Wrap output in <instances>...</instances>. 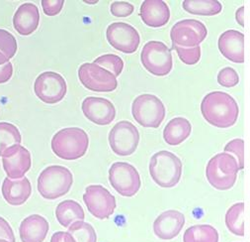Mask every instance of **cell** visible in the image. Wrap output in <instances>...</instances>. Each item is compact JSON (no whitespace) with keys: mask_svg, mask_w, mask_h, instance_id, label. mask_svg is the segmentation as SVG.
<instances>
[{"mask_svg":"<svg viewBox=\"0 0 250 242\" xmlns=\"http://www.w3.org/2000/svg\"><path fill=\"white\" fill-rule=\"evenodd\" d=\"M208 34L206 26L195 19H185L177 22L171 29L172 46L180 48H195L206 39Z\"/></svg>","mask_w":250,"mask_h":242,"instance_id":"cell-13","label":"cell"},{"mask_svg":"<svg viewBox=\"0 0 250 242\" xmlns=\"http://www.w3.org/2000/svg\"><path fill=\"white\" fill-rule=\"evenodd\" d=\"M243 14H244V6H241L239 7L237 10H236V13H235V19L237 21V23L240 25V26H244V18H243Z\"/></svg>","mask_w":250,"mask_h":242,"instance_id":"cell-40","label":"cell"},{"mask_svg":"<svg viewBox=\"0 0 250 242\" xmlns=\"http://www.w3.org/2000/svg\"><path fill=\"white\" fill-rule=\"evenodd\" d=\"M3 169L11 180H20L30 170L32 165L31 154L20 144L7 148L2 154Z\"/></svg>","mask_w":250,"mask_h":242,"instance_id":"cell-15","label":"cell"},{"mask_svg":"<svg viewBox=\"0 0 250 242\" xmlns=\"http://www.w3.org/2000/svg\"><path fill=\"white\" fill-rule=\"evenodd\" d=\"M1 193L10 206H22L28 200L32 194V186L28 178L24 177L20 180H11L8 177L4 179Z\"/></svg>","mask_w":250,"mask_h":242,"instance_id":"cell-21","label":"cell"},{"mask_svg":"<svg viewBox=\"0 0 250 242\" xmlns=\"http://www.w3.org/2000/svg\"><path fill=\"white\" fill-rule=\"evenodd\" d=\"M225 152L233 153L237 157V163L239 166V170L244 168V141L240 138L233 139L229 143H228L225 147Z\"/></svg>","mask_w":250,"mask_h":242,"instance_id":"cell-34","label":"cell"},{"mask_svg":"<svg viewBox=\"0 0 250 242\" xmlns=\"http://www.w3.org/2000/svg\"><path fill=\"white\" fill-rule=\"evenodd\" d=\"M51 145L53 152L59 158L68 161L77 160L86 154L89 137L81 128L68 127L57 132Z\"/></svg>","mask_w":250,"mask_h":242,"instance_id":"cell-2","label":"cell"},{"mask_svg":"<svg viewBox=\"0 0 250 242\" xmlns=\"http://www.w3.org/2000/svg\"><path fill=\"white\" fill-rule=\"evenodd\" d=\"M18 45L16 38L7 30L0 29V66H3L15 56Z\"/></svg>","mask_w":250,"mask_h":242,"instance_id":"cell-28","label":"cell"},{"mask_svg":"<svg viewBox=\"0 0 250 242\" xmlns=\"http://www.w3.org/2000/svg\"><path fill=\"white\" fill-rule=\"evenodd\" d=\"M243 213H244V204L237 203L231 206L226 215L227 227L231 233L237 236L244 235Z\"/></svg>","mask_w":250,"mask_h":242,"instance_id":"cell-27","label":"cell"},{"mask_svg":"<svg viewBox=\"0 0 250 242\" xmlns=\"http://www.w3.org/2000/svg\"><path fill=\"white\" fill-rule=\"evenodd\" d=\"M51 242H76V240L68 231H58L53 234Z\"/></svg>","mask_w":250,"mask_h":242,"instance_id":"cell-39","label":"cell"},{"mask_svg":"<svg viewBox=\"0 0 250 242\" xmlns=\"http://www.w3.org/2000/svg\"><path fill=\"white\" fill-rule=\"evenodd\" d=\"M238 171L239 166L233 156L220 153L209 161L206 168V176L212 187L220 191H227L234 186Z\"/></svg>","mask_w":250,"mask_h":242,"instance_id":"cell-5","label":"cell"},{"mask_svg":"<svg viewBox=\"0 0 250 242\" xmlns=\"http://www.w3.org/2000/svg\"><path fill=\"white\" fill-rule=\"evenodd\" d=\"M78 77L83 87L96 93H110L118 87L117 77L94 63L81 65L78 70Z\"/></svg>","mask_w":250,"mask_h":242,"instance_id":"cell-9","label":"cell"},{"mask_svg":"<svg viewBox=\"0 0 250 242\" xmlns=\"http://www.w3.org/2000/svg\"><path fill=\"white\" fill-rule=\"evenodd\" d=\"M81 109L88 120L101 126L109 125L116 117L114 104L103 97H86L82 102Z\"/></svg>","mask_w":250,"mask_h":242,"instance_id":"cell-16","label":"cell"},{"mask_svg":"<svg viewBox=\"0 0 250 242\" xmlns=\"http://www.w3.org/2000/svg\"><path fill=\"white\" fill-rule=\"evenodd\" d=\"M0 239L7 240L9 242H16L12 227L2 217H0Z\"/></svg>","mask_w":250,"mask_h":242,"instance_id":"cell-37","label":"cell"},{"mask_svg":"<svg viewBox=\"0 0 250 242\" xmlns=\"http://www.w3.org/2000/svg\"><path fill=\"white\" fill-rule=\"evenodd\" d=\"M149 174L159 187L173 188L181 179V160L169 151H159L150 159Z\"/></svg>","mask_w":250,"mask_h":242,"instance_id":"cell-3","label":"cell"},{"mask_svg":"<svg viewBox=\"0 0 250 242\" xmlns=\"http://www.w3.org/2000/svg\"><path fill=\"white\" fill-rule=\"evenodd\" d=\"M140 15L146 25L159 28L168 23L170 10L163 0H146L141 6Z\"/></svg>","mask_w":250,"mask_h":242,"instance_id":"cell-19","label":"cell"},{"mask_svg":"<svg viewBox=\"0 0 250 242\" xmlns=\"http://www.w3.org/2000/svg\"><path fill=\"white\" fill-rule=\"evenodd\" d=\"M222 55L233 63H244V35L236 30L224 32L218 42Z\"/></svg>","mask_w":250,"mask_h":242,"instance_id":"cell-18","label":"cell"},{"mask_svg":"<svg viewBox=\"0 0 250 242\" xmlns=\"http://www.w3.org/2000/svg\"><path fill=\"white\" fill-rule=\"evenodd\" d=\"M172 49L177 52L180 60L186 65H195L200 61L201 58V47L197 46L195 48H180L177 46H172Z\"/></svg>","mask_w":250,"mask_h":242,"instance_id":"cell-32","label":"cell"},{"mask_svg":"<svg viewBox=\"0 0 250 242\" xmlns=\"http://www.w3.org/2000/svg\"><path fill=\"white\" fill-rule=\"evenodd\" d=\"M109 182L118 194L126 197L134 196L142 186L138 170L126 162H116L111 166Z\"/></svg>","mask_w":250,"mask_h":242,"instance_id":"cell-8","label":"cell"},{"mask_svg":"<svg viewBox=\"0 0 250 242\" xmlns=\"http://www.w3.org/2000/svg\"><path fill=\"white\" fill-rule=\"evenodd\" d=\"M0 242H9L7 240H3V239H0Z\"/></svg>","mask_w":250,"mask_h":242,"instance_id":"cell-41","label":"cell"},{"mask_svg":"<svg viewBox=\"0 0 250 242\" xmlns=\"http://www.w3.org/2000/svg\"><path fill=\"white\" fill-rule=\"evenodd\" d=\"M73 184L72 173L63 166L53 165L42 171L38 178V192L46 199L54 200L66 194Z\"/></svg>","mask_w":250,"mask_h":242,"instance_id":"cell-4","label":"cell"},{"mask_svg":"<svg viewBox=\"0 0 250 242\" xmlns=\"http://www.w3.org/2000/svg\"><path fill=\"white\" fill-rule=\"evenodd\" d=\"M39 23V9L33 3H24L20 5L13 17V26L15 30L23 36H29L34 33L37 30Z\"/></svg>","mask_w":250,"mask_h":242,"instance_id":"cell-22","label":"cell"},{"mask_svg":"<svg viewBox=\"0 0 250 242\" xmlns=\"http://www.w3.org/2000/svg\"><path fill=\"white\" fill-rule=\"evenodd\" d=\"M191 130L192 126L189 120L184 117H175L164 128V141L171 146L179 145L190 136Z\"/></svg>","mask_w":250,"mask_h":242,"instance_id":"cell-23","label":"cell"},{"mask_svg":"<svg viewBox=\"0 0 250 242\" xmlns=\"http://www.w3.org/2000/svg\"><path fill=\"white\" fill-rule=\"evenodd\" d=\"M183 8L193 15L214 16L221 13L223 5L217 0H185Z\"/></svg>","mask_w":250,"mask_h":242,"instance_id":"cell-25","label":"cell"},{"mask_svg":"<svg viewBox=\"0 0 250 242\" xmlns=\"http://www.w3.org/2000/svg\"><path fill=\"white\" fill-rule=\"evenodd\" d=\"M132 113L143 127L158 128L165 118V106L155 96L145 94L139 96L132 104Z\"/></svg>","mask_w":250,"mask_h":242,"instance_id":"cell-6","label":"cell"},{"mask_svg":"<svg viewBox=\"0 0 250 242\" xmlns=\"http://www.w3.org/2000/svg\"><path fill=\"white\" fill-rule=\"evenodd\" d=\"M13 74V66L11 62L0 66V84H5L9 82Z\"/></svg>","mask_w":250,"mask_h":242,"instance_id":"cell-38","label":"cell"},{"mask_svg":"<svg viewBox=\"0 0 250 242\" xmlns=\"http://www.w3.org/2000/svg\"><path fill=\"white\" fill-rule=\"evenodd\" d=\"M110 10L112 15H114L115 17H128L133 14L135 7L129 2L116 1L111 4Z\"/></svg>","mask_w":250,"mask_h":242,"instance_id":"cell-35","label":"cell"},{"mask_svg":"<svg viewBox=\"0 0 250 242\" xmlns=\"http://www.w3.org/2000/svg\"><path fill=\"white\" fill-rule=\"evenodd\" d=\"M218 82L225 88H232L239 82V76L237 73L230 67L224 68L218 74Z\"/></svg>","mask_w":250,"mask_h":242,"instance_id":"cell-33","label":"cell"},{"mask_svg":"<svg viewBox=\"0 0 250 242\" xmlns=\"http://www.w3.org/2000/svg\"><path fill=\"white\" fill-rule=\"evenodd\" d=\"M36 96L45 103L56 104L62 101L67 91L65 79L58 73H42L35 80Z\"/></svg>","mask_w":250,"mask_h":242,"instance_id":"cell-11","label":"cell"},{"mask_svg":"<svg viewBox=\"0 0 250 242\" xmlns=\"http://www.w3.org/2000/svg\"><path fill=\"white\" fill-rule=\"evenodd\" d=\"M95 65L109 71L112 73L116 77L121 74L124 69V62L123 60L114 54H106L103 56L98 57L93 62Z\"/></svg>","mask_w":250,"mask_h":242,"instance_id":"cell-31","label":"cell"},{"mask_svg":"<svg viewBox=\"0 0 250 242\" xmlns=\"http://www.w3.org/2000/svg\"><path fill=\"white\" fill-rule=\"evenodd\" d=\"M83 201L88 212L98 219H107L115 212V196L101 185L88 186L83 194Z\"/></svg>","mask_w":250,"mask_h":242,"instance_id":"cell-12","label":"cell"},{"mask_svg":"<svg viewBox=\"0 0 250 242\" xmlns=\"http://www.w3.org/2000/svg\"><path fill=\"white\" fill-rule=\"evenodd\" d=\"M185 224V217L182 213L170 210L159 215L153 222L154 234L163 240L175 238Z\"/></svg>","mask_w":250,"mask_h":242,"instance_id":"cell-17","label":"cell"},{"mask_svg":"<svg viewBox=\"0 0 250 242\" xmlns=\"http://www.w3.org/2000/svg\"><path fill=\"white\" fill-rule=\"evenodd\" d=\"M68 232L76 242H97V234L94 227L85 221H75L68 227Z\"/></svg>","mask_w":250,"mask_h":242,"instance_id":"cell-30","label":"cell"},{"mask_svg":"<svg viewBox=\"0 0 250 242\" xmlns=\"http://www.w3.org/2000/svg\"><path fill=\"white\" fill-rule=\"evenodd\" d=\"M218 230L209 224L189 227L183 236V242H219Z\"/></svg>","mask_w":250,"mask_h":242,"instance_id":"cell-26","label":"cell"},{"mask_svg":"<svg viewBox=\"0 0 250 242\" xmlns=\"http://www.w3.org/2000/svg\"><path fill=\"white\" fill-rule=\"evenodd\" d=\"M141 60L145 69L156 76L168 74L173 66L170 49L159 41L147 42L143 48Z\"/></svg>","mask_w":250,"mask_h":242,"instance_id":"cell-7","label":"cell"},{"mask_svg":"<svg viewBox=\"0 0 250 242\" xmlns=\"http://www.w3.org/2000/svg\"><path fill=\"white\" fill-rule=\"evenodd\" d=\"M21 142L20 131L15 125L8 122H0V157L7 148Z\"/></svg>","mask_w":250,"mask_h":242,"instance_id":"cell-29","label":"cell"},{"mask_svg":"<svg viewBox=\"0 0 250 242\" xmlns=\"http://www.w3.org/2000/svg\"><path fill=\"white\" fill-rule=\"evenodd\" d=\"M107 41L116 50L124 54L135 53L141 42L140 34L135 27L128 23L115 22L108 26Z\"/></svg>","mask_w":250,"mask_h":242,"instance_id":"cell-14","label":"cell"},{"mask_svg":"<svg viewBox=\"0 0 250 242\" xmlns=\"http://www.w3.org/2000/svg\"><path fill=\"white\" fill-rule=\"evenodd\" d=\"M201 111L206 121L219 128L233 126L239 113L235 99L224 92L208 94L201 103Z\"/></svg>","mask_w":250,"mask_h":242,"instance_id":"cell-1","label":"cell"},{"mask_svg":"<svg viewBox=\"0 0 250 242\" xmlns=\"http://www.w3.org/2000/svg\"><path fill=\"white\" fill-rule=\"evenodd\" d=\"M50 230L48 220L40 215H31L24 218L19 226L22 242H43Z\"/></svg>","mask_w":250,"mask_h":242,"instance_id":"cell-20","label":"cell"},{"mask_svg":"<svg viewBox=\"0 0 250 242\" xmlns=\"http://www.w3.org/2000/svg\"><path fill=\"white\" fill-rule=\"evenodd\" d=\"M140 133L130 121L118 122L109 133V144L112 151L121 157L134 154L139 146Z\"/></svg>","mask_w":250,"mask_h":242,"instance_id":"cell-10","label":"cell"},{"mask_svg":"<svg viewBox=\"0 0 250 242\" xmlns=\"http://www.w3.org/2000/svg\"><path fill=\"white\" fill-rule=\"evenodd\" d=\"M56 218L62 226L69 227L75 221L84 220L85 215L77 201L66 199L58 205L56 209Z\"/></svg>","mask_w":250,"mask_h":242,"instance_id":"cell-24","label":"cell"},{"mask_svg":"<svg viewBox=\"0 0 250 242\" xmlns=\"http://www.w3.org/2000/svg\"><path fill=\"white\" fill-rule=\"evenodd\" d=\"M43 11L48 16H56L61 13L64 1L63 0H42Z\"/></svg>","mask_w":250,"mask_h":242,"instance_id":"cell-36","label":"cell"}]
</instances>
